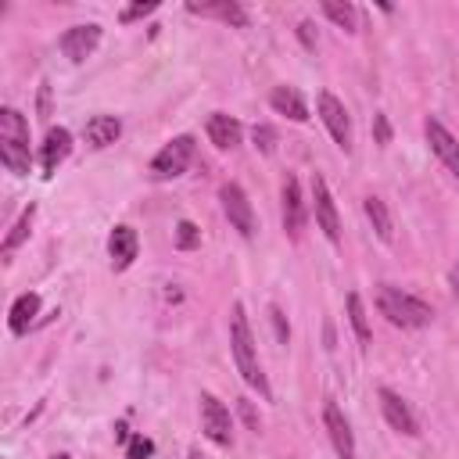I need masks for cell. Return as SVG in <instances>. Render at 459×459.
Returning <instances> with one entry per match:
<instances>
[{"label":"cell","mask_w":459,"mask_h":459,"mask_svg":"<svg viewBox=\"0 0 459 459\" xmlns=\"http://www.w3.org/2000/svg\"><path fill=\"white\" fill-rule=\"evenodd\" d=\"M230 348H233V362H237L244 384L255 388L262 399H269V381H265V374H262L258 348H255V337H251L244 305H233V313H230Z\"/></svg>","instance_id":"1"},{"label":"cell","mask_w":459,"mask_h":459,"mask_svg":"<svg viewBox=\"0 0 459 459\" xmlns=\"http://www.w3.org/2000/svg\"><path fill=\"white\" fill-rule=\"evenodd\" d=\"M377 309L402 330H416V327H427L434 320V309L427 302H420V298H413V295H406L402 288H392V284H384L377 291Z\"/></svg>","instance_id":"2"},{"label":"cell","mask_w":459,"mask_h":459,"mask_svg":"<svg viewBox=\"0 0 459 459\" xmlns=\"http://www.w3.org/2000/svg\"><path fill=\"white\" fill-rule=\"evenodd\" d=\"M191 162H194V137H172L151 158V176L154 179H176L191 169Z\"/></svg>","instance_id":"3"},{"label":"cell","mask_w":459,"mask_h":459,"mask_svg":"<svg viewBox=\"0 0 459 459\" xmlns=\"http://www.w3.org/2000/svg\"><path fill=\"white\" fill-rule=\"evenodd\" d=\"M219 202H223V212H226L230 226H233L241 237H255V209H251L244 187H237V183H223Z\"/></svg>","instance_id":"4"},{"label":"cell","mask_w":459,"mask_h":459,"mask_svg":"<svg viewBox=\"0 0 459 459\" xmlns=\"http://www.w3.org/2000/svg\"><path fill=\"white\" fill-rule=\"evenodd\" d=\"M198 402H202V431H205V438L226 448V445L233 441V420H230V409H226L216 395H209V392H205Z\"/></svg>","instance_id":"5"},{"label":"cell","mask_w":459,"mask_h":459,"mask_svg":"<svg viewBox=\"0 0 459 459\" xmlns=\"http://www.w3.org/2000/svg\"><path fill=\"white\" fill-rule=\"evenodd\" d=\"M281 198H284V230L298 241L302 230H305V223H309V205H305V198H302V183H298V176H288V179H284Z\"/></svg>","instance_id":"6"},{"label":"cell","mask_w":459,"mask_h":459,"mask_svg":"<svg viewBox=\"0 0 459 459\" xmlns=\"http://www.w3.org/2000/svg\"><path fill=\"white\" fill-rule=\"evenodd\" d=\"M313 212H316V226L327 233V241H341V219H337V205L330 198V187L323 176H313Z\"/></svg>","instance_id":"7"},{"label":"cell","mask_w":459,"mask_h":459,"mask_svg":"<svg viewBox=\"0 0 459 459\" xmlns=\"http://www.w3.org/2000/svg\"><path fill=\"white\" fill-rule=\"evenodd\" d=\"M320 119L323 126L330 130L334 144L341 151H352V119H348V108L334 98V94H320Z\"/></svg>","instance_id":"8"},{"label":"cell","mask_w":459,"mask_h":459,"mask_svg":"<svg viewBox=\"0 0 459 459\" xmlns=\"http://www.w3.org/2000/svg\"><path fill=\"white\" fill-rule=\"evenodd\" d=\"M323 423H327V434H330L337 459H355V434H352V423L344 420V413L337 409V402L323 406Z\"/></svg>","instance_id":"9"},{"label":"cell","mask_w":459,"mask_h":459,"mask_svg":"<svg viewBox=\"0 0 459 459\" xmlns=\"http://www.w3.org/2000/svg\"><path fill=\"white\" fill-rule=\"evenodd\" d=\"M377 399H381L384 420H388V423H392L399 434H406V438H416V434H420V423H416L413 409L402 402V395H399V392H392V388H381V392H377Z\"/></svg>","instance_id":"10"},{"label":"cell","mask_w":459,"mask_h":459,"mask_svg":"<svg viewBox=\"0 0 459 459\" xmlns=\"http://www.w3.org/2000/svg\"><path fill=\"white\" fill-rule=\"evenodd\" d=\"M98 44H101V26H72V29H65V36H61V51H65V58L68 61H86L90 54L98 51Z\"/></svg>","instance_id":"11"},{"label":"cell","mask_w":459,"mask_h":459,"mask_svg":"<svg viewBox=\"0 0 459 459\" xmlns=\"http://www.w3.org/2000/svg\"><path fill=\"white\" fill-rule=\"evenodd\" d=\"M423 133H427V144H431V151L445 162V169L448 172H455L459 176V140L438 123V119H427L423 123Z\"/></svg>","instance_id":"12"},{"label":"cell","mask_w":459,"mask_h":459,"mask_svg":"<svg viewBox=\"0 0 459 459\" xmlns=\"http://www.w3.org/2000/svg\"><path fill=\"white\" fill-rule=\"evenodd\" d=\"M205 130H209V140L219 151H233L241 144V137H244V126L233 115H226V112H212L209 123H205Z\"/></svg>","instance_id":"13"},{"label":"cell","mask_w":459,"mask_h":459,"mask_svg":"<svg viewBox=\"0 0 459 459\" xmlns=\"http://www.w3.org/2000/svg\"><path fill=\"white\" fill-rule=\"evenodd\" d=\"M137 251H140V241H137V230L133 226H115L112 237H108V255H112V265L123 273L137 262Z\"/></svg>","instance_id":"14"},{"label":"cell","mask_w":459,"mask_h":459,"mask_svg":"<svg viewBox=\"0 0 459 459\" xmlns=\"http://www.w3.org/2000/svg\"><path fill=\"white\" fill-rule=\"evenodd\" d=\"M68 151H72V133H68L65 126H54V130L47 133L44 147H40V165H44V176L58 172V165L68 158Z\"/></svg>","instance_id":"15"},{"label":"cell","mask_w":459,"mask_h":459,"mask_svg":"<svg viewBox=\"0 0 459 459\" xmlns=\"http://www.w3.org/2000/svg\"><path fill=\"white\" fill-rule=\"evenodd\" d=\"M83 137H86V144L90 147H112L119 137H123V123L115 119V115H94V119H86V126H83Z\"/></svg>","instance_id":"16"},{"label":"cell","mask_w":459,"mask_h":459,"mask_svg":"<svg viewBox=\"0 0 459 459\" xmlns=\"http://www.w3.org/2000/svg\"><path fill=\"white\" fill-rule=\"evenodd\" d=\"M191 15H205V19H219L233 29H244L248 26V12L237 4V0H216V4H187Z\"/></svg>","instance_id":"17"},{"label":"cell","mask_w":459,"mask_h":459,"mask_svg":"<svg viewBox=\"0 0 459 459\" xmlns=\"http://www.w3.org/2000/svg\"><path fill=\"white\" fill-rule=\"evenodd\" d=\"M269 105H273V112L288 115L291 123H309V105H305V98L298 94L295 86H277L269 94Z\"/></svg>","instance_id":"18"},{"label":"cell","mask_w":459,"mask_h":459,"mask_svg":"<svg viewBox=\"0 0 459 459\" xmlns=\"http://www.w3.org/2000/svg\"><path fill=\"white\" fill-rule=\"evenodd\" d=\"M40 316V295L36 291H26V295H19L15 298V305H12V313H8V327H12V334H26L29 327H33V320Z\"/></svg>","instance_id":"19"},{"label":"cell","mask_w":459,"mask_h":459,"mask_svg":"<svg viewBox=\"0 0 459 459\" xmlns=\"http://www.w3.org/2000/svg\"><path fill=\"white\" fill-rule=\"evenodd\" d=\"M0 162L15 176H29V144L22 140H0Z\"/></svg>","instance_id":"20"},{"label":"cell","mask_w":459,"mask_h":459,"mask_svg":"<svg viewBox=\"0 0 459 459\" xmlns=\"http://www.w3.org/2000/svg\"><path fill=\"white\" fill-rule=\"evenodd\" d=\"M0 140H22L29 144V123L19 108H4L0 112Z\"/></svg>","instance_id":"21"},{"label":"cell","mask_w":459,"mask_h":459,"mask_svg":"<svg viewBox=\"0 0 459 459\" xmlns=\"http://www.w3.org/2000/svg\"><path fill=\"white\" fill-rule=\"evenodd\" d=\"M323 15L337 29H344V33H355L359 29V15H355V8L348 4V0H323Z\"/></svg>","instance_id":"22"},{"label":"cell","mask_w":459,"mask_h":459,"mask_svg":"<svg viewBox=\"0 0 459 459\" xmlns=\"http://www.w3.org/2000/svg\"><path fill=\"white\" fill-rule=\"evenodd\" d=\"M366 216H370V223H374V230H377V237H381V241H392V237H395L392 212H388V205H384L377 194L366 198Z\"/></svg>","instance_id":"23"},{"label":"cell","mask_w":459,"mask_h":459,"mask_svg":"<svg viewBox=\"0 0 459 459\" xmlns=\"http://www.w3.org/2000/svg\"><path fill=\"white\" fill-rule=\"evenodd\" d=\"M348 323H352V330H355V337H359L362 344H370V341H374L370 320H366V305H362V298H359L355 291L348 295Z\"/></svg>","instance_id":"24"},{"label":"cell","mask_w":459,"mask_h":459,"mask_svg":"<svg viewBox=\"0 0 459 459\" xmlns=\"http://www.w3.org/2000/svg\"><path fill=\"white\" fill-rule=\"evenodd\" d=\"M33 216H36V209H33V205L19 216V223H15V226H12V233L4 237V258H12V255H15V248L29 237V230H33Z\"/></svg>","instance_id":"25"},{"label":"cell","mask_w":459,"mask_h":459,"mask_svg":"<svg viewBox=\"0 0 459 459\" xmlns=\"http://www.w3.org/2000/svg\"><path fill=\"white\" fill-rule=\"evenodd\" d=\"M198 244H202V230H198L191 219L176 223V248H179V251H194Z\"/></svg>","instance_id":"26"},{"label":"cell","mask_w":459,"mask_h":459,"mask_svg":"<svg viewBox=\"0 0 459 459\" xmlns=\"http://www.w3.org/2000/svg\"><path fill=\"white\" fill-rule=\"evenodd\" d=\"M251 140H255V147H258L262 154H269L273 147H277V130H273V126H255V130H251Z\"/></svg>","instance_id":"27"},{"label":"cell","mask_w":459,"mask_h":459,"mask_svg":"<svg viewBox=\"0 0 459 459\" xmlns=\"http://www.w3.org/2000/svg\"><path fill=\"white\" fill-rule=\"evenodd\" d=\"M151 452H154V441L151 438H144V434L130 438V448H126L130 459H151Z\"/></svg>","instance_id":"28"},{"label":"cell","mask_w":459,"mask_h":459,"mask_svg":"<svg viewBox=\"0 0 459 459\" xmlns=\"http://www.w3.org/2000/svg\"><path fill=\"white\" fill-rule=\"evenodd\" d=\"M151 12H158V4L151 0V4H133V8H123V15H119V22H137V19H144V15H151Z\"/></svg>","instance_id":"29"},{"label":"cell","mask_w":459,"mask_h":459,"mask_svg":"<svg viewBox=\"0 0 459 459\" xmlns=\"http://www.w3.org/2000/svg\"><path fill=\"white\" fill-rule=\"evenodd\" d=\"M374 133H377V144L384 147V144H392V123H388V115L384 112H377L374 115Z\"/></svg>","instance_id":"30"},{"label":"cell","mask_w":459,"mask_h":459,"mask_svg":"<svg viewBox=\"0 0 459 459\" xmlns=\"http://www.w3.org/2000/svg\"><path fill=\"white\" fill-rule=\"evenodd\" d=\"M269 320H273V327H277V337L288 344V337H291V327H288V320H284V313L277 309V305H273L269 309Z\"/></svg>","instance_id":"31"},{"label":"cell","mask_w":459,"mask_h":459,"mask_svg":"<svg viewBox=\"0 0 459 459\" xmlns=\"http://www.w3.org/2000/svg\"><path fill=\"white\" fill-rule=\"evenodd\" d=\"M298 40L313 51V47H316V26H313V22H302V26H298Z\"/></svg>","instance_id":"32"},{"label":"cell","mask_w":459,"mask_h":459,"mask_svg":"<svg viewBox=\"0 0 459 459\" xmlns=\"http://www.w3.org/2000/svg\"><path fill=\"white\" fill-rule=\"evenodd\" d=\"M241 413H244V420H248V427H251V431H258V416H255V409H251V402H241Z\"/></svg>","instance_id":"33"},{"label":"cell","mask_w":459,"mask_h":459,"mask_svg":"<svg viewBox=\"0 0 459 459\" xmlns=\"http://www.w3.org/2000/svg\"><path fill=\"white\" fill-rule=\"evenodd\" d=\"M47 108H51V94H47V83H44V90H40V112L47 115Z\"/></svg>","instance_id":"34"},{"label":"cell","mask_w":459,"mask_h":459,"mask_svg":"<svg viewBox=\"0 0 459 459\" xmlns=\"http://www.w3.org/2000/svg\"><path fill=\"white\" fill-rule=\"evenodd\" d=\"M452 291H455V298H459V265L452 269Z\"/></svg>","instance_id":"35"},{"label":"cell","mask_w":459,"mask_h":459,"mask_svg":"<svg viewBox=\"0 0 459 459\" xmlns=\"http://www.w3.org/2000/svg\"><path fill=\"white\" fill-rule=\"evenodd\" d=\"M51 459H68V455H65V452H58V455H51Z\"/></svg>","instance_id":"36"},{"label":"cell","mask_w":459,"mask_h":459,"mask_svg":"<svg viewBox=\"0 0 459 459\" xmlns=\"http://www.w3.org/2000/svg\"><path fill=\"white\" fill-rule=\"evenodd\" d=\"M191 459H205V455H198V452H191Z\"/></svg>","instance_id":"37"}]
</instances>
